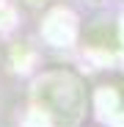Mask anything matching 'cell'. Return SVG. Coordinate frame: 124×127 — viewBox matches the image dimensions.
<instances>
[{"mask_svg":"<svg viewBox=\"0 0 124 127\" xmlns=\"http://www.w3.org/2000/svg\"><path fill=\"white\" fill-rule=\"evenodd\" d=\"M33 113L47 127H74L86 113L83 83L72 72H44L33 83Z\"/></svg>","mask_w":124,"mask_h":127,"instance_id":"obj_1","label":"cell"},{"mask_svg":"<svg viewBox=\"0 0 124 127\" xmlns=\"http://www.w3.org/2000/svg\"><path fill=\"white\" fill-rule=\"evenodd\" d=\"M25 3H28V6H33V8H39V6H44L47 0H25Z\"/></svg>","mask_w":124,"mask_h":127,"instance_id":"obj_2","label":"cell"}]
</instances>
